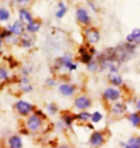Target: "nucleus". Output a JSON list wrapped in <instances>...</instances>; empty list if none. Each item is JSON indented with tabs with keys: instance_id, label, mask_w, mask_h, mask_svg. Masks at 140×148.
<instances>
[{
	"instance_id": "obj_7",
	"label": "nucleus",
	"mask_w": 140,
	"mask_h": 148,
	"mask_svg": "<svg viewBox=\"0 0 140 148\" xmlns=\"http://www.w3.org/2000/svg\"><path fill=\"white\" fill-rule=\"evenodd\" d=\"M59 92L64 96L69 97L73 96L76 92V88L75 86L71 84H61L58 88Z\"/></svg>"
},
{
	"instance_id": "obj_4",
	"label": "nucleus",
	"mask_w": 140,
	"mask_h": 148,
	"mask_svg": "<svg viewBox=\"0 0 140 148\" xmlns=\"http://www.w3.org/2000/svg\"><path fill=\"white\" fill-rule=\"evenodd\" d=\"M92 106V100L85 94L77 96L74 100V108L78 111H87Z\"/></svg>"
},
{
	"instance_id": "obj_23",
	"label": "nucleus",
	"mask_w": 140,
	"mask_h": 148,
	"mask_svg": "<svg viewBox=\"0 0 140 148\" xmlns=\"http://www.w3.org/2000/svg\"><path fill=\"white\" fill-rule=\"evenodd\" d=\"M22 46L23 47H31L33 44V40H32V37H29L28 35H23L22 40H21Z\"/></svg>"
},
{
	"instance_id": "obj_2",
	"label": "nucleus",
	"mask_w": 140,
	"mask_h": 148,
	"mask_svg": "<svg viewBox=\"0 0 140 148\" xmlns=\"http://www.w3.org/2000/svg\"><path fill=\"white\" fill-rule=\"evenodd\" d=\"M43 121L44 120L38 115L36 114H32L31 115H29L27 117V120H26V129L31 133H37L42 129Z\"/></svg>"
},
{
	"instance_id": "obj_20",
	"label": "nucleus",
	"mask_w": 140,
	"mask_h": 148,
	"mask_svg": "<svg viewBox=\"0 0 140 148\" xmlns=\"http://www.w3.org/2000/svg\"><path fill=\"white\" fill-rule=\"evenodd\" d=\"M81 52V57H80V61L82 62L83 64H88L90 62L92 61V56L89 52L85 51H80Z\"/></svg>"
},
{
	"instance_id": "obj_22",
	"label": "nucleus",
	"mask_w": 140,
	"mask_h": 148,
	"mask_svg": "<svg viewBox=\"0 0 140 148\" xmlns=\"http://www.w3.org/2000/svg\"><path fill=\"white\" fill-rule=\"evenodd\" d=\"M19 16H20V19H21L22 22H28L30 23L32 21V16L27 11L25 10H21L19 13Z\"/></svg>"
},
{
	"instance_id": "obj_24",
	"label": "nucleus",
	"mask_w": 140,
	"mask_h": 148,
	"mask_svg": "<svg viewBox=\"0 0 140 148\" xmlns=\"http://www.w3.org/2000/svg\"><path fill=\"white\" fill-rule=\"evenodd\" d=\"M9 76H10V74H9L8 70L5 67H0V80L1 81H7L9 79Z\"/></svg>"
},
{
	"instance_id": "obj_12",
	"label": "nucleus",
	"mask_w": 140,
	"mask_h": 148,
	"mask_svg": "<svg viewBox=\"0 0 140 148\" xmlns=\"http://www.w3.org/2000/svg\"><path fill=\"white\" fill-rule=\"evenodd\" d=\"M127 119L129 120V122L135 127V128H140V112H130L127 115Z\"/></svg>"
},
{
	"instance_id": "obj_21",
	"label": "nucleus",
	"mask_w": 140,
	"mask_h": 148,
	"mask_svg": "<svg viewBox=\"0 0 140 148\" xmlns=\"http://www.w3.org/2000/svg\"><path fill=\"white\" fill-rule=\"evenodd\" d=\"M58 112H59V107L56 103H49V104L46 105V114L54 115Z\"/></svg>"
},
{
	"instance_id": "obj_8",
	"label": "nucleus",
	"mask_w": 140,
	"mask_h": 148,
	"mask_svg": "<svg viewBox=\"0 0 140 148\" xmlns=\"http://www.w3.org/2000/svg\"><path fill=\"white\" fill-rule=\"evenodd\" d=\"M7 147L8 148H22L23 141L19 135H12L7 138Z\"/></svg>"
},
{
	"instance_id": "obj_17",
	"label": "nucleus",
	"mask_w": 140,
	"mask_h": 148,
	"mask_svg": "<svg viewBox=\"0 0 140 148\" xmlns=\"http://www.w3.org/2000/svg\"><path fill=\"white\" fill-rule=\"evenodd\" d=\"M61 121L64 122V124L65 126H67V127H70V126H72V124L74 121L76 120V116H75V114H62V116H61Z\"/></svg>"
},
{
	"instance_id": "obj_29",
	"label": "nucleus",
	"mask_w": 140,
	"mask_h": 148,
	"mask_svg": "<svg viewBox=\"0 0 140 148\" xmlns=\"http://www.w3.org/2000/svg\"><path fill=\"white\" fill-rule=\"evenodd\" d=\"M132 35L135 38V41L140 44V30L139 29H135L132 32Z\"/></svg>"
},
{
	"instance_id": "obj_13",
	"label": "nucleus",
	"mask_w": 140,
	"mask_h": 148,
	"mask_svg": "<svg viewBox=\"0 0 140 148\" xmlns=\"http://www.w3.org/2000/svg\"><path fill=\"white\" fill-rule=\"evenodd\" d=\"M9 31L11 32V34L20 36V35H22L23 32H24V25L20 21H16L13 25H11L10 27H9Z\"/></svg>"
},
{
	"instance_id": "obj_30",
	"label": "nucleus",
	"mask_w": 140,
	"mask_h": 148,
	"mask_svg": "<svg viewBox=\"0 0 140 148\" xmlns=\"http://www.w3.org/2000/svg\"><path fill=\"white\" fill-rule=\"evenodd\" d=\"M56 80L55 79H53V78H48L45 81V85L47 86V87H49V88H53V87H55L56 86Z\"/></svg>"
},
{
	"instance_id": "obj_5",
	"label": "nucleus",
	"mask_w": 140,
	"mask_h": 148,
	"mask_svg": "<svg viewBox=\"0 0 140 148\" xmlns=\"http://www.w3.org/2000/svg\"><path fill=\"white\" fill-rule=\"evenodd\" d=\"M88 143L92 147L95 148L103 146L106 143L105 134L101 131H93L89 136Z\"/></svg>"
},
{
	"instance_id": "obj_34",
	"label": "nucleus",
	"mask_w": 140,
	"mask_h": 148,
	"mask_svg": "<svg viewBox=\"0 0 140 148\" xmlns=\"http://www.w3.org/2000/svg\"><path fill=\"white\" fill-rule=\"evenodd\" d=\"M1 44H2V38L0 37V45H1Z\"/></svg>"
},
{
	"instance_id": "obj_16",
	"label": "nucleus",
	"mask_w": 140,
	"mask_h": 148,
	"mask_svg": "<svg viewBox=\"0 0 140 148\" xmlns=\"http://www.w3.org/2000/svg\"><path fill=\"white\" fill-rule=\"evenodd\" d=\"M76 14H77V18L82 23H84V24H88L90 22V18H89V16L86 11L83 10V9H80V10L77 11Z\"/></svg>"
},
{
	"instance_id": "obj_9",
	"label": "nucleus",
	"mask_w": 140,
	"mask_h": 148,
	"mask_svg": "<svg viewBox=\"0 0 140 148\" xmlns=\"http://www.w3.org/2000/svg\"><path fill=\"white\" fill-rule=\"evenodd\" d=\"M85 38L90 44H95L100 40V34L96 29L90 28L85 31Z\"/></svg>"
},
{
	"instance_id": "obj_31",
	"label": "nucleus",
	"mask_w": 140,
	"mask_h": 148,
	"mask_svg": "<svg viewBox=\"0 0 140 148\" xmlns=\"http://www.w3.org/2000/svg\"><path fill=\"white\" fill-rule=\"evenodd\" d=\"M19 84L20 85H28V84H30V79L27 76H22L19 80Z\"/></svg>"
},
{
	"instance_id": "obj_26",
	"label": "nucleus",
	"mask_w": 140,
	"mask_h": 148,
	"mask_svg": "<svg viewBox=\"0 0 140 148\" xmlns=\"http://www.w3.org/2000/svg\"><path fill=\"white\" fill-rule=\"evenodd\" d=\"M87 69L90 72H96L98 69H99V64H98L96 62L91 61L90 63L87 64Z\"/></svg>"
},
{
	"instance_id": "obj_11",
	"label": "nucleus",
	"mask_w": 140,
	"mask_h": 148,
	"mask_svg": "<svg viewBox=\"0 0 140 148\" xmlns=\"http://www.w3.org/2000/svg\"><path fill=\"white\" fill-rule=\"evenodd\" d=\"M108 79L109 84L111 85V87L119 88L123 85V78L117 72H109Z\"/></svg>"
},
{
	"instance_id": "obj_1",
	"label": "nucleus",
	"mask_w": 140,
	"mask_h": 148,
	"mask_svg": "<svg viewBox=\"0 0 140 148\" xmlns=\"http://www.w3.org/2000/svg\"><path fill=\"white\" fill-rule=\"evenodd\" d=\"M14 110L16 112L21 116H29L32 114H34V112L36 111V107L32 103H30L26 100L20 99L17 100L14 104Z\"/></svg>"
},
{
	"instance_id": "obj_10",
	"label": "nucleus",
	"mask_w": 140,
	"mask_h": 148,
	"mask_svg": "<svg viewBox=\"0 0 140 148\" xmlns=\"http://www.w3.org/2000/svg\"><path fill=\"white\" fill-rule=\"evenodd\" d=\"M59 63H61V66L65 67V69H67L68 70H70V71L77 69V64L73 62L72 58L68 55H65L59 59Z\"/></svg>"
},
{
	"instance_id": "obj_19",
	"label": "nucleus",
	"mask_w": 140,
	"mask_h": 148,
	"mask_svg": "<svg viewBox=\"0 0 140 148\" xmlns=\"http://www.w3.org/2000/svg\"><path fill=\"white\" fill-rule=\"evenodd\" d=\"M40 27V22L32 20L31 22L28 23L27 27H26V30H27L29 33H36V32L38 31Z\"/></svg>"
},
{
	"instance_id": "obj_33",
	"label": "nucleus",
	"mask_w": 140,
	"mask_h": 148,
	"mask_svg": "<svg viewBox=\"0 0 140 148\" xmlns=\"http://www.w3.org/2000/svg\"><path fill=\"white\" fill-rule=\"evenodd\" d=\"M17 2H20V3H24V2H28L29 0H16Z\"/></svg>"
},
{
	"instance_id": "obj_14",
	"label": "nucleus",
	"mask_w": 140,
	"mask_h": 148,
	"mask_svg": "<svg viewBox=\"0 0 140 148\" xmlns=\"http://www.w3.org/2000/svg\"><path fill=\"white\" fill-rule=\"evenodd\" d=\"M75 116H76L77 121H80V122H83V123H87L90 121L91 114L88 111H81V112H79L78 114H76Z\"/></svg>"
},
{
	"instance_id": "obj_3",
	"label": "nucleus",
	"mask_w": 140,
	"mask_h": 148,
	"mask_svg": "<svg viewBox=\"0 0 140 148\" xmlns=\"http://www.w3.org/2000/svg\"><path fill=\"white\" fill-rule=\"evenodd\" d=\"M122 96L121 90L115 87H108L103 92V98L107 102H118Z\"/></svg>"
},
{
	"instance_id": "obj_18",
	"label": "nucleus",
	"mask_w": 140,
	"mask_h": 148,
	"mask_svg": "<svg viewBox=\"0 0 140 148\" xmlns=\"http://www.w3.org/2000/svg\"><path fill=\"white\" fill-rule=\"evenodd\" d=\"M103 118H104V115H103L102 112H99V111H95L94 112H92L91 114L90 122L93 123V124L99 123L103 120Z\"/></svg>"
},
{
	"instance_id": "obj_25",
	"label": "nucleus",
	"mask_w": 140,
	"mask_h": 148,
	"mask_svg": "<svg viewBox=\"0 0 140 148\" xmlns=\"http://www.w3.org/2000/svg\"><path fill=\"white\" fill-rule=\"evenodd\" d=\"M33 86L31 84H28V85H19V90H21V92L23 93H28V92H31L33 90Z\"/></svg>"
},
{
	"instance_id": "obj_27",
	"label": "nucleus",
	"mask_w": 140,
	"mask_h": 148,
	"mask_svg": "<svg viewBox=\"0 0 140 148\" xmlns=\"http://www.w3.org/2000/svg\"><path fill=\"white\" fill-rule=\"evenodd\" d=\"M10 17V13L6 9H0V20L5 21Z\"/></svg>"
},
{
	"instance_id": "obj_32",
	"label": "nucleus",
	"mask_w": 140,
	"mask_h": 148,
	"mask_svg": "<svg viewBox=\"0 0 140 148\" xmlns=\"http://www.w3.org/2000/svg\"><path fill=\"white\" fill-rule=\"evenodd\" d=\"M135 108H136V110H137L139 112H140V98L136 100V102H135Z\"/></svg>"
},
{
	"instance_id": "obj_6",
	"label": "nucleus",
	"mask_w": 140,
	"mask_h": 148,
	"mask_svg": "<svg viewBox=\"0 0 140 148\" xmlns=\"http://www.w3.org/2000/svg\"><path fill=\"white\" fill-rule=\"evenodd\" d=\"M128 108L127 105L123 102H115L113 103L111 107V114L115 115V116H121V115H124L127 112Z\"/></svg>"
},
{
	"instance_id": "obj_15",
	"label": "nucleus",
	"mask_w": 140,
	"mask_h": 148,
	"mask_svg": "<svg viewBox=\"0 0 140 148\" xmlns=\"http://www.w3.org/2000/svg\"><path fill=\"white\" fill-rule=\"evenodd\" d=\"M125 148H140V136H133L126 143Z\"/></svg>"
},
{
	"instance_id": "obj_28",
	"label": "nucleus",
	"mask_w": 140,
	"mask_h": 148,
	"mask_svg": "<svg viewBox=\"0 0 140 148\" xmlns=\"http://www.w3.org/2000/svg\"><path fill=\"white\" fill-rule=\"evenodd\" d=\"M65 11H66V9H65L64 7V4H59V12H57V14H56V16L57 17H59V18H61V17H62L64 16V14H65Z\"/></svg>"
}]
</instances>
